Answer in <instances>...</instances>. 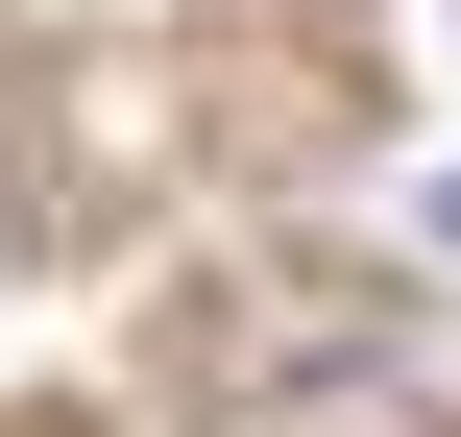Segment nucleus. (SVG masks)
<instances>
[{"label": "nucleus", "instance_id": "1", "mask_svg": "<svg viewBox=\"0 0 461 437\" xmlns=\"http://www.w3.org/2000/svg\"><path fill=\"white\" fill-rule=\"evenodd\" d=\"M438 243H461V170H438Z\"/></svg>", "mask_w": 461, "mask_h": 437}]
</instances>
